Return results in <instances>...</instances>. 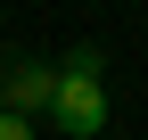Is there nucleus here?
<instances>
[{"mask_svg":"<svg viewBox=\"0 0 148 140\" xmlns=\"http://www.w3.org/2000/svg\"><path fill=\"white\" fill-rule=\"evenodd\" d=\"M49 124H66L74 140L107 132V91H99L90 74H66V82H58V107H49Z\"/></svg>","mask_w":148,"mask_h":140,"instance_id":"nucleus-2","label":"nucleus"},{"mask_svg":"<svg viewBox=\"0 0 148 140\" xmlns=\"http://www.w3.org/2000/svg\"><path fill=\"white\" fill-rule=\"evenodd\" d=\"M58 82H66V66L8 49V58H0V115H25V124L49 115V107H58Z\"/></svg>","mask_w":148,"mask_h":140,"instance_id":"nucleus-1","label":"nucleus"},{"mask_svg":"<svg viewBox=\"0 0 148 140\" xmlns=\"http://www.w3.org/2000/svg\"><path fill=\"white\" fill-rule=\"evenodd\" d=\"M0 140H33V124L25 115H0Z\"/></svg>","mask_w":148,"mask_h":140,"instance_id":"nucleus-4","label":"nucleus"},{"mask_svg":"<svg viewBox=\"0 0 148 140\" xmlns=\"http://www.w3.org/2000/svg\"><path fill=\"white\" fill-rule=\"evenodd\" d=\"M66 74H90V82H99V74H107V49H90V41H82V49L66 58Z\"/></svg>","mask_w":148,"mask_h":140,"instance_id":"nucleus-3","label":"nucleus"}]
</instances>
